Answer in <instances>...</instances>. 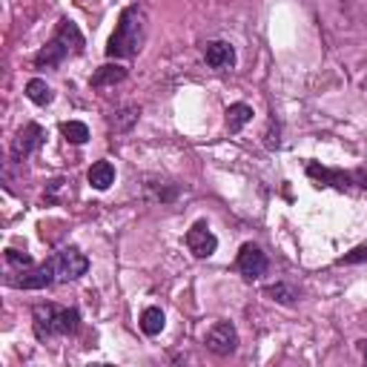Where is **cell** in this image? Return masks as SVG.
<instances>
[{
	"label": "cell",
	"mask_w": 367,
	"mask_h": 367,
	"mask_svg": "<svg viewBox=\"0 0 367 367\" xmlns=\"http://www.w3.org/2000/svg\"><path fill=\"white\" fill-rule=\"evenodd\" d=\"M55 281H57V273H55V264L49 258L41 267H35V270H29V273H23V279H17L15 284L23 287V290H44V287H49Z\"/></svg>",
	"instance_id": "30bf717a"
},
{
	"label": "cell",
	"mask_w": 367,
	"mask_h": 367,
	"mask_svg": "<svg viewBox=\"0 0 367 367\" xmlns=\"http://www.w3.org/2000/svg\"><path fill=\"white\" fill-rule=\"evenodd\" d=\"M35 336L46 341L55 336H72L81 324V313L75 307H57V304H37L32 310Z\"/></svg>",
	"instance_id": "3957f363"
},
{
	"label": "cell",
	"mask_w": 367,
	"mask_h": 367,
	"mask_svg": "<svg viewBox=\"0 0 367 367\" xmlns=\"http://www.w3.org/2000/svg\"><path fill=\"white\" fill-rule=\"evenodd\" d=\"M89 187L92 189H98V192H104V189H109L112 184H115V167L109 164V161H95L92 167H89Z\"/></svg>",
	"instance_id": "8fae6325"
},
{
	"label": "cell",
	"mask_w": 367,
	"mask_h": 367,
	"mask_svg": "<svg viewBox=\"0 0 367 367\" xmlns=\"http://www.w3.org/2000/svg\"><path fill=\"white\" fill-rule=\"evenodd\" d=\"M359 353L367 359V339H361V341H359Z\"/></svg>",
	"instance_id": "603a6c76"
},
{
	"label": "cell",
	"mask_w": 367,
	"mask_h": 367,
	"mask_svg": "<svg viewBox=\"0 0 367 367\" xmlns=\"http://www.w3.org/2000/svg\"><path fill=\"white\" fill-rule=\"evenodd\" d=\"M44 138H46V132H44L41 124H26V126H21V129H17V135H15V141H12V158L15 161L29 158L32 152H37V149L44 147Z\"/></svg>",
	"instance_id": "8992f818"
},
{
	"label": "cell",
	"mask_w": 367,
	"mask_h": 367,
	"mask_svg": "<svg viewBox=\"0 0 367 367\" xmlns=\"http://www.w3.org/2000/svg\"><path fill=\"white\" fill-rule=\"evenodd\" d=\"M307 176L316 178L319 184H330V181H347L341 172H333V169H327V167H319V164H307Z\"/></svg>",
	"instance_id": "ac0fdd59"
},
{
	"label": "cell",
	"mask_w": 367,
	"mask_h": 367,
	"mask_svg": "<svg viewBox=\"0 0 367 367\" xmlns=\"http://www.w3.org/2000/svg\"><path fill=\"white\" fill-rule=\"evenodd\" d=\"M204 344H207V350L216 353V356H233L238 350V330H236V324L233 321H216L207 330Z\"/></svg>",
	"instance_id": "277c9868"
},
{
	"label": "cell",
	"mask_w": 367,
	"mask_h": 367,
	"mask_svg": "<svg viewBox=\"0 0 367 367\" xmlns=\"http://www.w3.org/2000/svg\"><path fill=\"white\" fill-rule=\"evenodd\" d=\"M81 52H84V35H81L78 23L61 21L55 37H52V41L41 52H37L35 66L37 69H55V66H61L69 55H81Z\"/></svg>",
	"instance_id": "7a4b0ae2"
},
{
	"label": "cell",
	"mask_w": 367,
	"mask_h": 367,
	"mask_svg": "<svg viewBox=\"0 0 367 367\" xmlns=\"http://www.w3.org/2000/svg\"><path fill=\"white\" fill-rule=\"evenodd\" d=\"M147 41V9L141 3H132L121 12L118 26H115L109 44H106V55L109 57H135L144 49Z\"/></svg>",
	"instance_id": "6da1fadb"
},
{
	"label": "cell",
	"mask_w": 367,
	"mask_h": 367,
	"mask_svg": "<svg viewBox=\"0 0 367 367\" xmlns=\"http://www.w3.org/2000/svg\"><path fill=\"white\" fill-rule=\"evenodd\" d=\"M61 132H64V138L69 141V144H86L89 141V126L84 124V121H66L64 126H61Z\"/></svg>",
	"instance_id": "e0dca14e"
},
{
	"label": "cell",
	"mask_w": 367,
	"mask_h": 367,
	"mask_svg": "<svg viewBox=\"0 0 367 367\" xmlns=\"http://www.w3.org/2000/svg\"><path fill=\"white\" fill-rule=\"evenodd\" d=\"M204 61H207V66L221 69V72L233 69L236 66V49H233V44H227V41H212L204 49Z\"/></svg>",
	"instance_id": "9c48e42d"
},
{
	"label": "cell",
	"mask_w": 367,
	"mask_h": 367,
	"mask_svg": "<svg viewBox=\"0 0 367 367\" xmlns=\"http://www.w3.org/2000/svg\"><path fill=\"white\" fill-rule=\"evenodd\" d=\"M6 261L12 264V267H32V256H26V253H17V250H6Z\"/></svg>",
	"instance_id": "44dd1931"
},
{
	"label": "cell",
	"mask_w": 367,
	"mask_h": 367,
	"mask_svg": "<svg viewBox=\"0 0 367 367\" xmlns=\"http://www.w3.org/2000/svg\"><path fill=\"white\" fill-rule=\"evenodd\" d=\"M250 121H253V106L247 104H233L227 109V129L229 132H241Z\"/></svg>",
	"instance_id": "5bb4252c"
},
{
	"label": "cell",
	"mask_w": 367,
	"mask_h": 367,
	"mask_svg": "<svg viewBox=\"0 0 367 367\" xmlns=\"http://www.w3.org/2000/svg\"><path fill=\"white\" fill-rule=\"evenodd\" d=\"M164 310L161 307H147V310L141 313V330L147 333V336H158L161 330H164Z\"/></svg>",
	"instance_id": "2e32d148"
},
{
	"label": "cell",
	"mask_w": 367,
	"mask_h": 367,
	"mask_svg": "<svg viewBox=\"0 0 367 367\" xmlns=\"http://www.w3.org/2000/svg\"><path fill=\"white\" fill-rule=\"evenodd\" d=\"M267 296L273 299V301H279V304H293L299 299V293L290 284H273V287H267Z\"/></svg>",
	"instance_id": "d6986e66"
},
{
	"label": "cell",
	"mask_w": 367,
	"mask_h": 367,
	"mask_svg": "<svg viewBox=\"0 0 367 367\" xmlns=\"http://www.w3.org/2000/svg\"><path fill=\"white\" fill-rule=\"evenodd\" d=\"M26 98H29L32 104H37V106H46V104H52L55 92H52V86H49L44 78H32V81L26 84Z\"/></svg>",
	"instance_id": "9a60e30c"
},
{
	"label": "cell",
	"mask_w": 367,
	"mask_h": 367,
	"mask_svg": "<svg viewBox=\"0 0 367 367\" xmlns=\"http://www.w3.org/2000/svg\"><path fill=\"white\" fill-rule=\"evenodd\" d=\"M238 273L247 279V281H256L267 273V256L261 253V247L256 244H244L238 250Z\"/></svg>",
	"instance_id": "ba28073f"
},
{
	"label": "cell",
	"mask_w": 367,
	"mask_h": 367,
	"mask_svg": "<svg viewBox=\"0 0 367 367\" xmlns=\"http://www.w3.org/2000/svg\"><path fill=\"white\" fill-rule=\"evenodd\" d=\"M126 78V69L121 64H104L95 69L92 75V86L95 89H104V86H115V84H121Z\"/></svg>",
	"instance_id": "7c38bea8"
},
{
	"label": "cell",
	"mask_w": 367,
	"mask_h": 367,
	"mask_svg": "<svg viewBox=\"0 0 367 367\" xmlns=\"http://www.w3.org/2000/svg\"><path fill=\"white\" fill-rule=\"evenodd\" d=\"M52 264H55L57 281H75L89 270V258L81 253L78 247H66V250H61V253H55Z\"/></svg>",
	"instance_id": "5b68a950"
},
{
	"label": "cell",
	"mask_w": 367,
	"mask_h": 367,
	"mask_svg": "<svg viewBox=\"0 0 367 367\" xmlns=\"http://www.w3.org/2000/svg\"><path fill=\"white\" fill-rule=\"evenodd\" d=\"M187 247H189V253L196 258H209L218 250V238L207 227V221H196L189 227V233H187Z\"/></svg>",
	"instance_id": "52a82bcc"
},
{
	"label": "cell",
	"mask_w": 367,
	"mask_h": 367,
	"mask_svg": "<svg viewBox=\"0 0 367 367\" xmlns=\"http://www.w3.org/2000/svg\"><path fill=\"white\" fill-rule=\"evenodd\" d=\"M152 192H149V198H156V201H176L178 198V187L176 184H164V181H158V184H147Z\"/></svg>",
	"instance_id": "ffe728a7"
},
{
	"label": "cell",
	"mask_w": 367,
	"mask_h": 367,
	"mask_svg": "<svg viewBox=\"0 0 367 367\" xmlns=\"http://www.w3.org/2000/svg\"><path fill=\"white\" fill-rule=\"evenodd\" d=\"M356 261H367V247H356L350 256L341 258V264H356Z\"/></svg>",
	"instance_id": "7402d4cb"
},
{
	"label": "cell",
	"mask_w": 367,
	"mask_h": 367,
	"mask_svg": "<svg viewBox=\"0 0 367 367\" xmlns=\"http://www.w3.org/2000/svg\"><path fill=\"white\" fill-rule=\"evenodd\" d=\"M138 115H141V106H135V104L121 106V109L109 118V126H112L115 132H129V129L135 126V121H138Z\"/></svg>",
	"instance_id": "4fadbf2b"
}]
</instances>
